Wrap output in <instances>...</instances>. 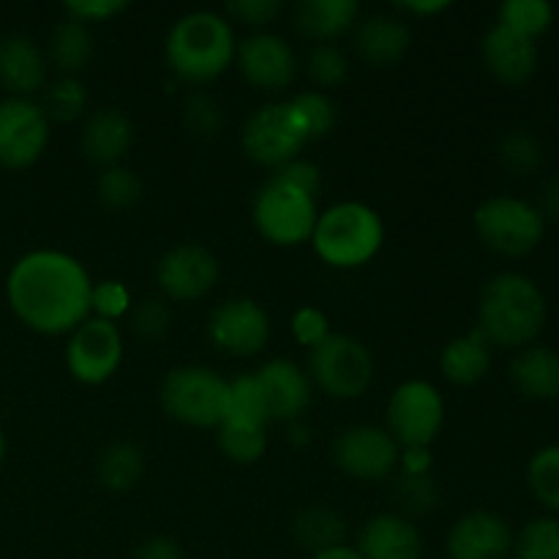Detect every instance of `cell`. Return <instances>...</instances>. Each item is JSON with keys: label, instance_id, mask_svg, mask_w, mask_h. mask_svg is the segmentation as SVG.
<instances>
[{"label": "cell", "instance_id": "1", "mask_svg": "<svg viewBox=\"0 0 559 559\" xmlns=\"http://www.w3.org/2000/svg\"><path fill=\"white\" fill-rule=\"evenodd\" d=\"M93 278L74 254L33 249L5 276V300L16 320L38 336H69L91 320Z\"/></svg>", "mask_w": 559, "mask_h": 559}, {"label": "cell", "instance_id": "2", "mask_svg": "<svg viewBox=\"0 0 559 559\" xmlns=\"http://www.w3.org/2000/svg\"><path fill=\"white\" fill-rule=\"evenodd\" d=\"M546 317L549 306L544 289L524 273H497L480 289L478 331L491 347H530L546 328Z\"/></svg>", "mask_w": 559, "mask_h": 559}, {"label": "cell", "instance_id": "3", "mask_svg": "<svg viewBox=\"0 0 559 559\" xmlns=\"http://www.w3.org/2000/svg\"><path fill=\"white\" fill-rule=\"evenodd\" d=\"M233 22L211 9H197L178 16L164 38V58L169 71L189 85L218 80L235 63Z\"/></svg>", "mask_w": 559, "mask_h": 559}, {"label": "cell", "instance_id": "4", "mask_svg": "<svg viewBox=\"0 0 559 559\" xmlns=\"http://www.w3.org/2000/svg\"><path fill=\"white\" fill-rule=\"evenodd\" d=\"M309 243L325 265L353 271L369 265L380 254L385 243V222L366 202H336L320 213Z\"/></svg>", "mask_w": 559, "mask_h": 559}, {"label": "cell", "instance_id": "5", "mask_svg": "<svg viewBox=\"0 0 559 559\" xmlns=\"http://www.w3.org/2000/svg\"><path fill=\"white\" fill-rule=\"evenodd\" d=\"M164 413L194 429H218L229 413V380L207 366H178L162 380Z\"/></svg>", "mask_w": 559, "mask_h": 559}, {"label": "cell", "instance_id": "6", "mask_svg": "<svg viewBox=\"0 0 559 559\" xmlns=\"http://www.w3.org/2000/svg\"><path fill=\"white\" fill-rule=\"evenodd\" d=\"M251 218H254L257 233L267 243L293 249V246L311 240L317 218H320V207H317L314 194L271 175L254 194Z\"/></svg>", "mask_w": 559, "mask_h": 559}, {"label": "cell", "instance_id": "7", "mask_svg": "<svg viewBox=\"0 0 559 559\" xmlns=\"http://www.w3.org/2000/svg\"><path fill=\"white\" fill-rule=\"evenodd\" d=\"M475 233L486 249L502 257H527L540 246L546 222L535 202L522 197H489L475 211Z\"/></svg>", "mask_w": 559, "mask_h": 559}, {"label": "cell", "instance_id": "8", "mask_svg": "<svg viewBox=\"0 0 559 559\" xmlns=\"http://www.w3.org/2000/svg\"><path fill=\"white\" fill-rule=\"evenodd\" d=\"M309 142V131L293 102H271L254 109L240 131L246 156L267 169H278L293 158H300V151Z\"/></svg>", "mask_w": 559, "mask_h": 559}, {"label": "cell", "instance_id": "9", "mask_svg": "<svg viewBox=\"0 0 559 559\" xmlns=\"http://www.w3.org/2000/svg\"><path fill=\"white\" fill-rule=\"evenodd\" d=\"M309 380L331 399H360L374 382V358L358 338L331 333L309 353Z\"/></svg>", "mask_w": 559, "mask_h": 559}, {"label": "cell", "instance_id": "10", "mask_svg": "<svg viewBox=\"0 0 559 559\" xmlns=\"http://www.w3.org/2000/svg\"><path fill=\"white\" fill-rule=\"evenodd\" d=\"M445 426V399L431 382L407 380L391 393L385 429L399 448H431Z\"/></svg>", "mask_w": 559, "mask_h": 559}, {"label": "cell", "instance_id": "11", "mask_svg": "<svg viewBox=\"0 0 559 559\" xmlns=\"http://www.w3.org/2000/svg\"><path fill=\"white\" fill-rule=\"evenodd\" d=\"M123 364V333L115 322L91 320L69 333L66 344V369L82 385H104L112 380Z\"/></svg>", "mask_w": 559, "mask_h": 559}, {"label": "cell", "instance_id": "12", "mask_svg": "<svg viewBox=\"0 0 559 559\" xmlns=\"http://www.w3.org/2000/svg\"><path fill=\"white\" fill-rule=\"evenodd\" d=\"M49 118L33 98L5 96L0 102V167L27 169L49 145Z\"/></svg>", "mask_w": 559, "mask_h": 559}, {"label": "cell", "instance_id": "13", "mask_svg": "<svg viewBox=\"0 0 559 559\" xmlns=\"http://www.w3.org/2000/svg\"><path fill=\"white\" fill-rule=\"evenodd\" d=\"M402 448L385 426L358 424L344 429L333 442V462L355 480H382L396 473Z\"/></svg>", "mask_w": 559, "mask_h": 559}, {"label": "cell", "instance_id": "14", "mask_svg": "<svg viewBox=\"0 0 559 559\" xmlns=\"http://www.w3.org/2000/svg\"><path fill=\"white\" fill-rule=\"evenodd\" d=\"M207 336L222 353L254 358L271 342V317L254 298H229L213 309Z\"/></svg>", "mask_w": 559, "mask_h": 559}, {"label": "cell", "instance_id": "15", "mask_svg": "<svg viewBox=\"0 0 559 559\" xmlns=\"http://www.w3.org/2000/svg\"><path fill=\"white\" fill-rule=\"evenodd\" d=\"M235 63H238L246 82H251V85L267 93L287 91L295 82V76H298L295 49L289 47L287 38L271 31H257L251 36H246L238 44Z\"/></svg>", "mask_w": 559, "mask_h": 559}, {"label": "cell", "instance_id": "16", "mask_svg": "<svg viewBox=\"0 0 559 559\" xmlns=\"http://www.w3.org/2000/svg\"><path fill=\"white\" fill-rule=\"evenodd\" d=\"M156 282L167 300L205 298L218 282L216 254L200 243L173 246L158 260Z\"/></svg>", "mask_w": 559, "mask_h": 559}, {"label": "cell", "instance_id": "17", "mask_svg": "<svg viewBox=\"0 0 559 559\" xmlns=\"http://www.w3.org/2000/svg\"><path fill=\"white\" fill-rule=\"evenodd\" d=\"M513 530L500 513L469 511L445 538L448 559H506L513 551Z\"/></svg>", "mask_w": 559, "mask_h": 559}, {"label": "cell", "instance_id": "18", "mask_svg": "<svg viewBox=\"0 0 559 559\" xmlns=\"http://www.w3.org/2000/svg\"><path fill=\"white\" fill-rule=\"evenodd\" d=\"M254 377L262 388L271 420L293 424V420L304 418L311 404V393H314L309 371H304L289 358H273L262 364Z\"/></svg>", "mask_w": 559, "mask_h": 559}, {"label": "cell", "instance_id": "19", "mask_svg": "<svg viewBox=\"0 0 559 559\" xmlns=\"http://www.w3.org/2000/svg\"><path fill=\"white\" fill-rule=\"evenodd\" d=\"M480 55H484L489 74L508 87H519L533 80L540 63L538 44L500 22L486 31L484 41H480Z\"/></svg>", "mask_w": 559, "mask_h": 559}, {"label": "cell", "instance_id": "20", "mask_svg": "<svg viewBox=\"0 0 559 559\" xmlns=\"http://www.w3.org/2000/svg\"><path fill=\"white\" fill-rule=\"evenodd\" d=\"M47 52L25 33L0 36V87L9 96L31 98L47 85Z\"/></svg>", "mask_w": 559, "mask_h": 559}, {"label": "cell", "instance_id": "21", "mask_svg": "<svg viewBox=\"0 0 559 559\" xmlns=\"http://www.w3.org/2000/svg\"><path fill=\"white\" fill-rule=\"evenodd\" d=\"M355 549L364 559H420L424 538L404 513H377L364 524Z\"/></svg>", "mask_w": 559, "mask_h": 559}, {"label": "cell", "instance_id": "22", "mask_svg": "<svg viewBox=\"0 0 559 559\" xmlns=\"http://www.w3.org/2000/svg\"><path fill=\"white\" fill-rule=\"evenodd\" d=\"M134 142V126L129 115L115 107H102L91 112L82 126L80 147L87 162L98 164L102 169L123 164L126 153L131 151Z\"/></svg>", "mask_w": 559, "mask_h": 559}, {"label": "cell", "instance_id": "23", "mask_svg": "<svg viewBox=\"0 0 559 559\" xmlns=\"http://www.w3.org/2000/svg\"><path fill=\"white\" fill-rule=\"evenodd\" d=\"M353 44L360 60L371 66H393L409 52L413 31L402 16L369 14L353 27Z\"/></svg>", "mask_w": 559, "mask_h": 559}, {"label": "cell", "instance_id": "24", "mask_svg": "<svg viewBox=\"0 0 559 559\" xmlns=\"http://www.w3.org/2000/svg\"><path fill=\"white\" fill-rule=\"evenodd\" d=\"M358 20L360 5L355 0H304L293 11L295 31L314 44H336Z\"/></svg>", "mask_w": 559, "mask_h": 559}, {"label": "cell", "instance_id": "25", "mask_svg": "<svg viewBox=\"0 0 559 559\" xmlns=\"http://www.w3.org/2000/svg\"><path fill=\"white\" fill-rule=\"evenodd\" d=\"M513 388L533 402H557L559 399V353L546 344H530L519 349L511 360Z\"/></svg>", "mask_w": 559, "mask_h": 559}, {"label": "cell", "instance_id": "26", "mask_svg": "<svg viewBox=\"0 0 559 559\" xmlns=\"http://www.w3.org/2000/svg\"><path fill=\"white\" fill-rule=\"evenodd\" d=\"M442 377L453 385H475L484 380L491 369V344L484 333L473 328L464 336L448 342L440 353Z\"/></svg>", "mask_w": 559, "mask_h": 559}, {"label": "cell", "instance_id": "27", "mask_svg": "<svg viewBox=\"0 0 559 559\" xmlns=\"http://www.w3.org/2000/svg\"><path fill=\"white\" fill-rule=\"evenodd\" d=\"M93 49H96V41H93L91 25L66 16L49 33L47 63H52L60 76H76L82 69H87Z\"/></svg>", "mask_w": 559, "mask_h": 559}, {"label": "cell", "instance_id": "28", "mask_svg": "<svg viewBox=\"0 0 559 559\" xmlns=\"http://www.w3.org/2000/svg\"><path fill=\"white\" fill-rule=\"evenodd\" d=\"M293 535L304 549H309L311 555H320V551L344 546L347 522L331 508L309 506L295 516Z\"/></svg>", "mask_w": 559, "mask_h": 559}, {"label": "cell", "instance_id": "29", "mask_svg": "<svg viewBox=\"0 0 559 559\" xmlns=\"http://www.w3.org/2000/svg\"><path fill=\"white\" fill-rule=\"evenodd\" d=\"M145 473V453L134 442H112L96 462V478L107 491H131Z\"/></svg>", "mask_w": 559, "mask_h": 559}, {"label": "cell", "instance_id": "30", "mask_svg": "<svg viewBox=\"0 0 559 559\" xmlns=\"http://www.w3.org/2000/svg\"><path fill=\"white\" fill-rule=\"evenodd\" d=\"M218 448L235 464H254L267 451V426L257 420L224 418L216 429Z\"/></svg>", "mask_w": 559, "mask_h": 559}, {"label": "cell", "instance_id": "31", "mask_svg": "<svg viewBox=\"0 0 559 559\" xmlns=\"http://www.w3.org/2000/svg\"><path fill=\"white\" fill-rule=\"evenodd\" d=\"M41 109L44 115L58 123H74L85 115L87 107V91L85 82L80 76H58V80L47 82L41 91Z\"/></svg>", "mask_w": 559, "mask_h": 559}, {"label": "cell", "instance_id": "32", "mask_svg": "<svg viewBox=\"0 0 559 559\" xmlns=\"http://www.w3.org/2000/svg\"><path fill=\"white\" fill-rule=\"evenodd\" d=\"M497 158L516 178H527L544 167V142L527 129H513L502 134L497 145Z\"/></svg>", "mask_w": 559, "mask_h": 559}, {"label": "cell", "instance_id": "33", "mask_svg": "<svg viewBox=\"0 0 559 559\" xmlns=\"http://www.w3.org/2000/svg\"><path fill=\"white\" fill-rule=\"evenodd\" d=\"M497 22L535 41L555 25V5L546 0H506L497 9Z\"/></svg>", "mask_w": 559, "mask_h": 559}, {"label": "cell", "instance_id": "34", "mask_svg": "<svg viewBox=\"0 0 559 559\" xmlns=\"http://www.w3.org/2000/svg\"><path fill=\"white\" fill-rule=\"evenodd\" d=\"M96 194L109 211H131L142 200V180L126 164H115V167L102 169L96 180Z\"/></svg>", "mask_w": 559, "mask_h": 559}, {"label": "cell", "instance_id": "35", "mask_svg": "<svg viewBox=\"0 0 559 559\" xmlns=\"http://www.w3.org/2000/svg\"><path fill=\"white\" fill-rule=\"evenodd\" d=\"M527 486L546 511L559 513V445H546L530 459Z\"/></svg>", "mask_w": 559, "mask_h": 559}, {"label": "cell", "instance_id": "36", "mask_svg": "<svg viewBox=\"0 0 559 559\" xmlns=\"http://www.w3.org/2000/svg\"><path fill=\"white\" fill-rule=\"evenodd\" d=\"M513 559H559V519L540 516L513 538Z\"/></svg>", "mask_w": 559, "mask_h": 559}, {"label": "cell", "instance_id": "37", "mask_svg": "<svg viewBox=\"0 0 559 559\" xmlns=\"http://www.w3.org/2000/svg\"><path fill=\"white\" fill-rule=\"evenodd\" d=\"M293 107L298 109V115L304 118L306 131H309V140H322V136L331 134L336 129L338 109L333 104V98L322 91H304L298 96L289 98Z\"/></svg>", "mask_w": 559, "mask_h": 559}, {"label": "cell", "instance_id": "38", "mask_svg": "<svg viewBox=\"0 0 559 559\" xmlns=\"http://www.w3.org/2000/svg\"><path fill=\"white\" fill-rule=\"evenodd\" d=\"M183 123L200 140H213L224 129V109L211 93L191 91L183 102Z\"/></svg>", "mask_w": 559, "mask_h": 559}, {"label": "cell", "instance_id": "39", "mask_svg": "<svg viewBox=\"0 0 559 559\" xmlns=\"http://www.w3.org/2000/svg\"><path fill=\"white\" fill-rule=\"evenodd\" d=\"M393 495H396V502L402 506L404 516H407V513L409 516H424V513L435 511L437 500H440V491H437L431 473H402L396 478V486H393Z\"/></svg>", "mask_w": 559, "mask_h": 559}, {"label": "cell", "instance_id": "40", "mask_svg": "<svg viewBox=\"0 0 559 559\" xmlns=\"http://www.w3.org/2000/svg\"><path fill=\"white\" fill-rule=\"evenodd\" d=\"M227 418H243V420H257V424H271V415H267L265 396H262V388L257 382L254 374H240L235 380H229V413Z\"/></svg>", "mask_w": 559, "mask_h": 559}, {"label": "cell", "instance_id": "41", "mask_svg": "<svg viewBox=\"0 0 559 559\" xmlns=\"http://www.w3.org/2000/svg\"><path fill=\"white\" fill-rule=\"evenodd\" d=\"M306 71L320 87H336L347 80L349 60L338 44H314L306 58Z\"/></svg>", "mask_w": 559, "mask_h": 559}, {"label": "cell", "instance_id": "42", "mask_svg": "<svg viewBox=\"0 0 559 559\" xmlns=\"http://www.w3.org/2000/svg\"><path fill=\"white\" fill-rule=\"evenodd\" d=\"M169 328H173V311H169L167 298H145L131 306V331L142 342H158L167 336Z\"/></svg>", "mask_w": 559, "mask_h": 559}, {"label": "cell", "instance_id": "43", "mask_svg": "<svg viewBox=\"0 0 559 559\" xmlns=\"http://www.w3.org/2000/svg\"><path fill=\"white\" fill-rule=\"evenodd\" d=\"M131 314V293L123 282L118 278H104V282H93L91 293V317L107 320L118 325L120 317Z\"/></svg>", "mask_w": 559, "mask_h": 559}, {"label": "cell", "instance_id": "44", "mask_svg": "<svg viewBox=\"0 0 559 559\" xmlns=\"http://www.w3.org/2000/svg\"><path fill=\"white\" fill-rule=\"evenodd\" d=\"M289 331H293V338L311 353L314 347H320L328 336H331V320L322 309L317 306H300L293 314V322H289Z\"/></svg>", "mask_w": 559, "mask_h": 559}, {"label": "cell", "instance_id": "45", "mask_svg": "<svg viewBox=\"0 0 559 559\" xmlns=\"http://www.w3.org/2000/svg\"><path fill=\"white\" fill-rule=\"evenodd\" d=\"M282 14L278 0H235L227 5V20H238L240 25L267 27Z\"/></svg>", "mask_w": 559, "mask_h": 559}, {"label": "cell", "instance_id": "46", "mask_svg": "<svg viewBox=\"0 0 559 559\" xmlns=\"http://www.w3.org/2000/svg\"><path fill=\"white\" fill-rule=\"evenodd\" d=\"M126 9L129 5L123 0H74V3H66V16L93 25V22H109Z\"/></svg>", "mask_w": 559, "mask_h": 559}, {"label": "cell", "instance_id": "47", "mask_svg": "<svg viewBox=\"0 0 559 559\" xmlns=\"http://www.w3.org/2000/svg\"><path fill=\"white\" fill-rule=\"evenodd\" d=\"M273 175L282 180H287V183L298 186V189L309 191V194H314V197L320 194L322 173L314 162H309V158H293V162L284 164V167L273 169Z\"/></svg>", "mask_w": 559, "mask_h": 559}, {"label": "cell", "instance_id": "48", "mask_svg": "<svg viewBox=\"0 0 559 559\" xmlns=\"http://www.w3.org/2000/svg\"><path fill=\"white\" fill-rule=\"evenodd\" d=\"M136 559H183V551H180L178 540L169 535H153V538L142 540Z\"/></svg>", "mask_w": 559, "mask_h": 559}, {"label": "cell", "instance_id": "49", "mask_svg": "<svg viewBox=\"0 0 559 559\" xmlns=\"http://www.w3.org/2000/svg\"><path fill=\"white\" fill-rule=\"evenodd\" d=\"M535 207H538V213L544 216L546 224L549 222L559 224V175H551V178L546 180Z\"/></svg>", "mask_w": 559, "mask_h": 559}, {"label": "cell", "instance_id": "50", "mask_svg": "<svg viewBox=\"0 0 559 559\" xmlns=\"http://www.w3.org/2000/svg\"><path fill=\"white\" fill-rule=\"evenodd\" d=\"M399 467H402V473H413V475L431 473V451L429 448H402Z\"/></svg>", "mask_w": 559, "mask_h": 559}, {"label": "cell", "instance_id": "51", "mask_svg": "<svg viewBox=\"0 0 559 559\" xmlns=\"http://www.w3.org/2000/svg\"><path fill=\"white\" fill-rule=\"evenodd\" d=\"M399 9L407 11L409 16H435L451 9V3L448 0H409V3H402Z\"/></svg>", "mask_w": 559, "mask_h": 559}, {"label": "cell", "instance_id": "52", "mask_svg": "<svg viewBox=\"0 0 559 559\" xmlns=\"http://www.w3.org/2000/svg\"><path fill=\"white\" fill-rule=\"evenodd\" d=\"M311 559H364V557H360L358 549H353V546H336V549L311 555Z\"/></svg>", "mask_w": 559, "mask_h": 559}, {"label": "cell", "instance_id": "53", "mask_svg": "<svg viewBox=\"0 0 559 559\" xmlns=\"http://www.w3.org/2000/svg\"><path fill=\"white\" fill-rule=\"evenodd\" d=\"M309 426H306L304 420H293V424H289V442H293V445H309Z\"/></svg>", "mask_w": 559, "mask_h": 559}, {"label": "cell", "instance_id": "54", "mask_svg": "<svg viewBox=\"0 0 559 559\" xmlns=\"http://www.w3.org/2000/svg\"><path fill=\"white\" fill-rule=\"evenodd\" d=\"M3 459H5V435L3 429H0V464H3Z\"/></svg>", "mask_w": 559, "mask_h": 559}]
</instances>
